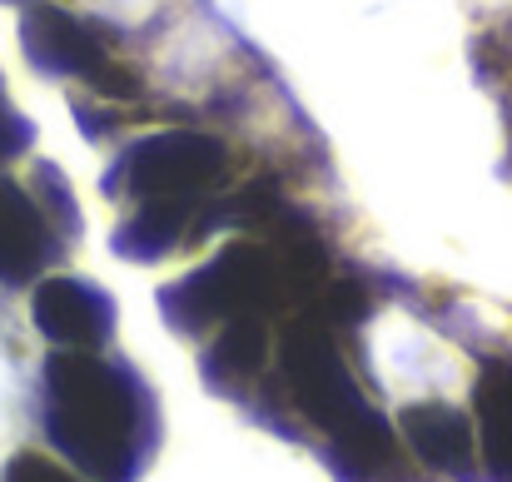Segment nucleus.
Returning a JSON list of instances; mask_svg holds the SVG:
<instances>
[{"mask_svg": "<svg viewBox=\"0 0 512 482\" xmlns=\"http://www.w3.org/2000/svg\"><path fill=\"white\" fill-rule=\"evenodd\" d=\"M284 269H279V254L274 244H254V239H239V244H224L204 269L174 279L170 289L160 294V309L179 333H199L209 323H229L244 319V314H259L264 304H274L279 294Z\"/></svg>", "mask_w": 512, "mask_h": 482, "instance_id": "obj_2", "label": "nucleus"}, {"mask_svg": "<svg viewBox=\"0 0 512 482\" xmlns=\"http://www.w3.org/2000/svg\"><path fill=\"white\" fill-rule=\"evenodd\" d=\"M20 45H25V60L55 80H95L100 65L110 60V30L50 0L25 5Z\"/></svg>", "mask_w": 512, "mask_h": 482, "instance_id": "obj_5", "label": "nucleus"}, {"mask_svg": "<svg viewBox=\"0 0 512 482\" xmlns=\"http://www.w3.org/2000/svg\"><path fill=\"white\" fill-rule=\"evenodd\" d=\"M30 140H35L30 120L10 105V95H5V85H0V164L15 160V155H25V150H30Z\"/></svg>", "mask_w": 512, "mask_h": 482, "instance_id": "obj_14", "label": "nucleus"}, {"mask_svg": "<svg viewBox=\"0 0 512 482\" xmlns=\"http://www.w3.org/2000/svg\"><path fill=\"white\" fill-rule=\"evenodd\" d=\"M5 482H80V478H75L65 463H55V458H45V453L25 448V453H15V458H10Z\"/></svg>", "mask_w": 512, "mask_h": 482, "instance_id": "obj_13", "label": "nucleus"}, {"mask_svg": "<svg viewBox=\"0 0 512 482\" xmlns=\"http://www.w3.org/2000/svg\"><path fill=\"white\" fill-rule=\"evenodd\" d=\"M50 254H55V229L45 224L35 194L10 174H0V284L20 289L40 279Z\"/></svg>", "mask_w": 512, "mask_h": 482, "instance_id": "obj_8", "label": "nucleus"}, {"mask_svg": "<svg viewBox=\"0 0 512 482\" xmlns=\"http://www.w3.org/2000/svg\"><path fill=\"white\" fill-rule=\"evenodd\" d=\"M279 368H284V383H289L299 413L324 438H339L343 428H353L363 413H373V403L353 383L339 343L329 338L324 323H289L284 343H279Z\"/></svg>", "mask_w": 512, "mask_h": 482, "instance_id": "obj_4", "label": "nucleus"}, {"mask_svg": "<svg viewBox=\"0 0 512 482\" xmlns=\"http://www.w3.org/2000/svg\"><path fill=\"white\" fill-rule=\"evenodd\" d=\"M398 433L423 468H433L453 482L478 478V458H473L478 433H473L468 408H458V403H408L398 413Z\"/></svg>", "mask_w": 512, "mask_h": 482, "instance_id": "obj_7", "label": "nucleus"}, {"mask_svg": "<svg viewBox=\"0 0 512 482\" xmlns=\"http://www.w3.org/2000/svg\"><path fill=\"white\" fill-rule=\"evenodd\" d=\"M35 328L55 343V348H85V353H100L115 333V299L90 284V279H75V274H60V279H45L35 289Z\"/></svg>", "mask_w": 512, "mask_h": 482, "instance_id": "obj_6", "label": "nucleus"}, {"mask_svg": "<svg viewBox=\"0 0 512 482\" xmlns=\"http://www.w3.org/2000/svg\"><path fill=\"white\" fill-rule=\"evenodd\" d=\"M224 145L204 130H160L135 140L105 174V194L130 204H184L204 209V194L224 174Z\"/></svg>", "mask_w": 512, "mask_h": 482, "instance_id": "obj_3", "label": "nucleus"}, {"mask_svg": "<svg viewBox=\"0 0 512 482\" xmlns=\"http://www.w3.org/2000/svg\"><path fill=\"white\" fill-rule=\"evenodd\" d=\"M264 353H269V328L259 314H244V319L224 323L219 343L204 358V373H209L214 388H234V383H244L264 368Z\"/></svg>", "mask_w": 512, "mask_h": 482, "instance_id": "obj_12", "label": "nucleus"}, {"mask_svg": "<svg viewBox=\"0 0 512 482\" xmlns=\"http://www.w3.org/2000/svg\"><path fill=\"white\" fill-rule=\"evenodd\" d=\"M473 433L493 482H512V363H483L473 383Z\"/></svg>", "mask_w": 512, "mask_h": 482, "instance_id": "obj_10", "label": "nucleus"}, {"mask_svg": "<svg viewBox=\"0 0 512 482\" xmlns=\"http://www.w3.org/2000/svg\"><path fill=\"white\" fill-rule=\"evenodd\" d=\"M329 463L343 482H413V463L398 443V428L373 408L339 438H329Z\"/></svg>", "mask_w": 512, "mask_h": 482, "instance_id": "obj_9", "label": "nucleus"}, {"mask_svg": "<svg viewBox=\"0 0 512 482\" xmlns=\"http://www.w3.org/2000/svg\"><path fill=\"white\" fill-rule=\"evenodd\" d=\"M40 423L60 458L90 482H135L155 453V388L120 358L60 348L45 358Z\"/></svg>", "mask_w": 512, "mask_h": 482, "instance_id": "obj_1", "label": "nucleus"}, {"mask_svg": "<svg viewBox=\"0 0 512 482\" xmlns=\"http://www.w3.org/2000/svg\"><path fill=\"white\" fill-rule=\"evenodd\" d=\"M5 5H30V0H5Z\"/></svg>", "mask_w": 512, "mask_h": 482, "instance_id": "obj_15", "label": "nucleus"}, {"mask_svg": "<svg viewBox=\"0 0 512 482\" xmlns=\"http://www.w3.org/2000/svg\"><path fill=\"white\" fill-rule=\"evenodd\" d=\"M189 214H194V209H184V204H135V209L125 214V224L115 229V254H125V259H135V264L165 259L184 234L194 239Z\"/></svg>", "mask_w": 512, "mask_h": 482, "instance_id": "obj_11", "label": "nucleus"}]
</instances>
